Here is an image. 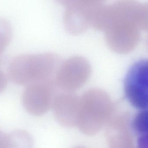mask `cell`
<instances>
[{
    "label": "cell",
    "mask_w": 148,
    "mask_h": 148,
    "mask_svg": "<svg viewBox=\"0 0 148 148\" xmlns=\"http://www.w3.org/2000/svg\"><path fill=\"white\" fill-rule=\"evenodd\" d=\"M34 142L29 132L17 130L6 134L5 148H33Z\"/></svg>",
    "instance_id": "8fae6325"
},
{
    "label": "cell",
    "mask_w": 148,
    "mask_h": 148,
    "mask_svg": "<svg viewBox=\"0 0 148 148\" xmlns=\"http://www.w3.org/2000/svg\"><path fill=\"white\" fill-rule=\"evenodd\" d=\"M55 79L27 86L23 92L22 102L26 110L35 116H41L52 107L57 93Z\"/></svg>",
    "instance_id": "8992f818"
},
{
    "label": "cell",
    "mask_w": 148,
    "mask_h": 148,
    "mask_svg": "<svg viewBox=\"0 0 148 148\" xmlns=\"http://www.w3.org/2000/svg\"><path fill=\"white\" fill-rule=\"evenodd\" d=\"M53 53L23 54L14 58L8 66V75L14 83L27 86L55 79L61 64Z\"/></svg>",
    "instance_id": "7a4b0ae2"
},
{
    "label": "cell",
    "mask_w": 148,
    "mask_h": 148,
    "mask_svg": "<svg viewBox=\"0 0 148 148\" xmlns=\"http://www.w3.org/2000/svg\"><path fill=\"white\" fill-rule=\"evenodd\" d=\"M74 148H85L84 147H81V146H77V147H75Z\"/></svg>",
    "instance_id": "9a60e30c"
},
{
    "label": "cell",
    "mask_w": 148,
    "mask_h": 148,
    "mask_svg": "<svg viewBox=\"0 0 148 148\" xmlns=\"http://www.w3.org/2000/svg\"><path fill=\"white\" fill-rule=\"evenodd\" d=\"M148 135L139 136L138 139L137 148H147Z\"/></svg>",
    "instance_id": "4fadbf2b"
},
{
    "label": "cell",
    "mask_w": 148,
    "mask_h": 148,
    "mask_svg": "<svg viewBox=\"0 0 148 148\" xmlns=\"http://www.w3.org/2000/svg\"><path fill=\"white\" fill-rule=\"evenodd\" d=\"M114 110V104L106 92L100 89H90L80 98L77 126L85 135H95L107 124Z\"/></svg>",
    "instance_id": "3957f363"
},
{
    "label": "cell",
    "mask_w": 148,
    "mask_h": 148,
    "mask_svg": "<svg viewBox=\"0 0 148 148\" xmlns=\"http://www.w3.org/2000/svg\"><path fill=\"white\" fill-rule=\"evenodd\" d=\"M12 35V30L10 23L4 19L0 18V58L5 49L10 43ZM7 85L6 76L0 69V93Z\"/></svg>",
    "instance_id": "30bf717a"
},
{
    "label": "cell",
    "mask_w": 148,
    "mask_h": 148,
    "mask_svg": "<svg viewBox=\"0 0 148 148\" xmlns=\"http://www.w3.org/2000/svg\"><path fill=\"white\" fill-rule=\"evenodd\" d=\"M66 9L64 25L71 34L78 35L91 27L102 3L98 1H61Z\"/></svg>",
    "instance_id": "277c9868"
},
{
    "label": "cell",
    "mask_w": 148,
    "mask_h": 148,
    "mask_svg": "<svg viewBox=\"0 0 148 148\" xmlns=\"http://www.w3.org/2000/svg\"><path fill=\"white\" fill-rule=\"evenodd\" d=\"M6 134L0 130V148H5Z\"/></svg>",
    "instance_id": "5bb4252c"
},
{
    "label": "cell",
    "mask_w": 148,
    "mask_h": 148,
    "mask_svg": "<svg viewBox=\"0 0 148 148\" xmlns=\"http://www.w3.org/2000/svg\"><path fill=\"white\" fill-rule=\"evenodd\" d=\"M148 28V5L122 1L108 5L104 31L108 46L120 54L131 51L139 41L141 30Z\"/></svg>",
    "instance_id": "6da1fadb"
},
{
    "label": "cell",
    "mask_w": 148,
    "mask_h": 148,
    "mask_svg": "<svg viewBox=\"0 0 148 148\" xmlns=\"http://www.w3.org/2000/svg\"><path fill=\"white\" fill-rule=\"evenodd\" d=\"M132 127L139 136L148 135V112L147 110H142L138 112L133 119Z\"/></svg>",
    "instance_id": "7c38bea8"
},
{
    "label": "cell",
    "mask_w": 148,
    "mask_h": 148,
    "mask_svg": "<svg viewBox=\"0 0 148 148\" xmlns=\"http://www.w3.org/2000/svg\"><path fill=\"white\" fill-rule=\"evenodd\" d=\"M125 94L130 103L136 109L148 107V61L142 59L130 67L125 78Z\"/></svg>",
    "instance_id": "5b68a950"
},
{
    "label": "cell",
    "mask_w": 148,
    "mask_h": 148,
    "mask_svg": "<svg viewBox=\"0 0 148 148\" xmlns=\"http://www.w3.org/2000/svg\"><path fill=\"white\" fill-rule=\"evenodd\" d=\"M90 73V66L84 58L71 57L60 64L55 76V83L63 90L72 92L86 83Z\"/></svg>",
    "instance_id": "52a82bcc"
},
{
    "label": "cell",
    "mask_w": 148,
    "mask_h": 148,
    "mask_svg": "<svg viewBox=\"0 0 148 148\" xmlns=\"http://www.w3.org/2000/svg\"><path fill=\"white\" fill-rule=\"evenodd\" d=\"M130 115L126 112L112 116L107 123L106 137L109 148H134L129 128Z\"/></svg>",
    "instance_id": "ba28073f"
},
{
    "label": "cell",
    "mask_w": 148,
    "mask_h": 148,
    "mask_svg": "<svg viewBox=\"0 0 148 148\" xmlns=\"http://www.w3.org/2000/svg\"><path fill=\"white\" fill-rule=\"evenodd\" d=\"M80 98L72 92L57 94L52 107L53 115L60 124L67 127L77 126L79 115Z\"/></svg>",
    "instance_id": "9c48e42d"
}]
</instances>
